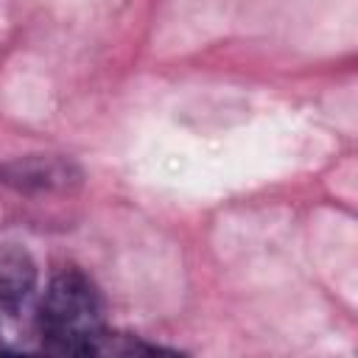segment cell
Returning <instances> with one entry per match:
<instances>
[{"mask_svg": "<svg viewBox=\"0 0 358 358\" xmlns=\"http://www.w3.org/2000/svg\"><path fill=\"white\" fill-rule=\"evenodd\" d=\"M39 327L56 352H95L103 336V305L95 285L76 268L56 274L39 305Z\"/></svg>", "mask_w": 358, "mask_h": 358, "instance_id": "6da1fadb", "label": "cell"}, {"mask_svg": "<svg viewBox=\"0 0 358 358\" xmlns=\"http://www.w3.org/2000/svg\"><path fill=\"white\" fill-rule=\"evenodd\" d=\"M0 176L17 190H67L78 182V168L62 157H25L3 165Z\"/></svg>", "mask_w": 358, "mask_h": 358, "instance_id": "7a4b0ae2", "label": "cell"}, {"mask_svg": "<svg viewBox=\"0 0 358 358\" xmlns=\"http://www.w3.org/2000/svg\"><path fill=\"white\" fill-rule=\"evenodd\" d=\"M36 285V266L31 255L14 243L0 246V305L17 308Z\"/></svg>", "mask_w": 358, "mask_h": 358, "instance_id": "3957f363", "label": "cell"}]
</instances>
